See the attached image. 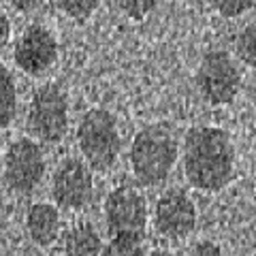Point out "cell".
I'll list each match as a JSON object with an SVG mask.
<instances>
[{
    "label": "cell",
    "mask_w": 256,
    "mask_h": 256,
    "mask_svg": "<svg viewBox=\"0 0 256 256\" xmlns=\"http://www.w3.org/2000/svg\"><path fill=\"white\" fill-rule=\"evenodd\" d=\"M182 162L186 180L201 192H220L235 173V148L228 132L216 126H194L184 137Z\"/></svg>",
    "instance_id": "6da1fadb"
},
{
    "label": "cell",
    "mask_w": 256,
    "mask_h": 256,
    "mask_svg": "<svg viewBox=\"0 0 256 256\" xmlns=\"http://www.w3.org/2000/svg\"><path fill=\"white\" fill-rule=\"evenodd\" d=\"M180 154L178 139L169 126L150 124L134 134L130 146L132 175L141 186L154 188L169 180Z\"/></svg>",
    "instance_id": "7a4b0ae2"
},
{
    "label": "cell",
    "mask_w": 256,
    "mask_h": 256,
    "mask_svg": "<svg viewBox=\"0 0 256 256\" xmlns=\"http://www.w3.org/2000/svg\"><path fill=\"white\" fill-rule=\"evenodd\" d=\"M77 143L90 169L100 173L109 171L118 162L122 150L116 118L100 107L86 111L77 128Z\"/></svg>",
    "instance_id": "3957f363"
},
{
    "label": "cell",
    "mask_w": 256,
    "mask_h": 256,
    "mask_svg": "<svg viewBox=\"0 0 256 256\" xmlns=\"http://www.w3.org/2000/svg\"><path fill=\"white\" fill-rule=\"evenodd\" d=\"M30 132L43 143H58L68 130V100L56 84H45L32 94L28 109Z\"/></svg>",
    "instance_id": "277c9868"
},
{
    "label": "cell",
    "mask_w": 256,
    "mask_h": 256,
    "mask_svg": "<svg viewBox=\"0 0 256 256\" xmlns=\"http://www.w3.org/2000/svg\"><path fill=\"white\" fill-rule=\"evenodd\" d=\"M196 88L210 105H230L242 90L239 66L226 52H207L196 70Z\"/></svg>",
    "instance_id": "5b68a950"
},
{
    "label": "cell",
    "mask_w": 256,
    "mask_h": 256,
    "mask_svg": "<svg viewBox=\"0 0 256 256\" xmlns=\"http://www.w3.org/2000/svg\"><path fill=\"white\" fill-rule=\"evenodd\" d=\"M105 224L107 230L114 235H134L143 237L148 226V203L141 192L130 186L114 188L105 198Z\"/></svg>",
    "instance_id": "8992f818"
},
{
    "label": "cell",
    "mask_w": 256,
    "mask_h": 256,
    "mask_svg": "<svg viewBox=\"0 0 256 256\" xmlns=\"http://www.w3.org/2000/svg\"><path fill=\"white\" fill-rule=\"evenodd\" d=\"M45 178V154L32 139L13 141L4 154V184L18 194H30Z\"/></svg>",
    "instance_id": "52a82bcc"
},
{
    "label": "cell",
    "mask_w": 256,
    "mask_h": 256,
    "mask_svg": "<svg viewBox=\"0 0 256 256\" xmlns=\"http://www.w3.org/2000/svg\"><path fill=\"white\" fill-rule=\"evenodd\" d=\"M94 178L88 162L79 158H64L54 171L52 178V196L62 210H84L92 201Z\"/></svg>",
    "instance_id": "ba28073f"
},
{
    "label": "cell",
    "mask_w": 256,
    "mask_h": 256,
    "mask_svg": "<svg viewBox=\"0 0 256 256\" xmlns=\"http://www.w3.org/2000/svg\"><path fill=\"white\" fill-rule=\"evenodd\" d=\"M154 228L164 239H186L196 228V205L184 190H169L156 201Z\"/></svg>",
    "instance_id": "9c48e42d"
},
{
    "label": "cell",
    "mask_w": 256,
    "mask_h": 256,
    "mask_svg": "<svg viewBox=\"0 0 256 256\" xmlns=\"http://www.w3.org/2000/svg\"><path fill=\"white\" fill-rule=\"evenodd\" d=\"M13 58L24 73L43 75L58 60V41L45 26L32 24L20 36Z\"/></svg>",
    "instance_id": "30bf717a"
},
{
    "label": "cell",
    "mask_w": 256,
    "mask_h": 256,
    "mask_svg": "<svg viewBox=\"0 0 256 256\" xmlns=\"http://www.w3.org/2000/svg\"><path fill=\"white\" fill-rule=\"evenodd\" d=\"M28 237L36 246H52L60 235V212L52 203H32L26 212Z\"/></svg>",
    "instance_id": "8fae6325"
},
{
    "label": "cell",
    "mask_w": 256,
    "mask_h": 256,
    "mask_svg": "<svg viewBox=\"0 0 256 256\" xmlns=\"http://www.w3.org/2000/svg\"><path fill=\"white\" fill-rule=\"evenodd\" d=\"M102 239L92 222H79L64 237V256H100Z\"/></svg>",
    "instance_id": "7c38bea8"
},
{
    "label": "cell",
    "mask_w": 256,
    "mask_h": 256,
    "mask_svg": "<svg viewBox=\"0 0 256 256\" xmlns=\"http://www.w3.org/2000/svg\"><path fill=\"white\" fill-rule=\"evenodd\" d=\"M18 114V88L11 70L0 64V128H6Z\"/></svg>",
    "instance_id": "4fadbf2b"
},
{
    "label": "cell",
    "mask_w": 256,
    "mask_h": 256,
    "mask_svg": "<svg viewBox=\"0 0 256 256\" xmlns=\"http://www.w3.org/2000/svg\"><path fill=\"white\" fill-rule=\"evenodd\" d=\"M141 239L134 235H114L107 246H102L100 256H148Z\"/></svg>",
    "instance_id": "5bb4252c"
},
{
    "label": "cell",
    "mask_w": 256,
    "mask_h": 256,
    "mask_svg": "<svg viewBox=\"0 0 256 256\" xmlns=\"http://www.w3.org/2000/svg\"><path fill=\"white\" fill-rule=\"evenodd\" d=\"M235 56L246 66L256 68V24H248L235 36Z\"/></svg>",
    "instance_id": "9a60e30c"
},
{
    "label": "cell",
    "mask_w": 256,
    "mask_h": 256,
    "mask_svg": "<svg viewBox=\"0 0 256 256\" xmlns=\"http://www.w3.org/2000/svg\"><path fill=\"white\" fill-rule=\"evenodd\" d=\"M60 9L75 22H84L96 11V6L100 4V0H58Z\"/></svg>",
    "instance_id": "2e32d148"
},
{
    "label": "cell",
    "mask_w": 256,
    "mask_h": 256,
    "mask_svg": "<svg viewBox=\"0 0 256 256\" xmlns=\"http://www.w3.org/2000/svg\"><path fill=\"white\" fill-rule=\"evenodd\" d=\"M158 0H118V6L126 18L130 20H143L156 9Z\"/></svg>",
    "instance_id": "e0dca14e"
},
{
    "label": "cell",
    "mask_w": 256,
    "mask_h": 256,
    "mask_svg": "<svg viewBox=\"0 0 256 256\" xmlns=\"http://www.w3.org/2000/svg\"><path fill=\"white\" fill-rule=\"evenodd\" d=\"M212 4L222 18H239L252 6V0H212Z\"/></svg>",
    "instance_id": "ac0fdd59"
},
{
    "label": "cell",
    "mask_w": 256,
    "mask_h": 256,
    "mask_svg": "<svg viewBox=\"0 0 256 256\" xmlns=\"http://www.w3.org/2000/svg\"><path fill=\"white\" fill-rule=\"evenodd\" d=\"M184 256H222V250L220 246H216L210 239H203V242L192 244Z\"/></svg>",
    "instance_id": "d6986e66"
},
{
    "label": "cell",
    "mask_w": 256,
    "mask_h": 256,
    "mask_svg": "<svg viewBox=\"0 0 256 256\" xmlns=\"http://www.w3.org/2000/svg\"><path fill=\"white\" fill-rule=\"evenodd\" d=\"M15 11H20V13H30V11H34L38 4L43 2V0H6Z\"/></svg>",
    "instance_id": "ffe728a7"
},
{
    "label": "cell",
    "mask_w": 256,
    "mask_h": 256,
    "mask_svg": "<svg viewBox=\"0 0 256 256\" xmlns=\"http://www.w3.org/2000/svg\"><path fill=\"white\" fill-rule=\"evenodd\" d=\"M9 38H11V22L2 11H0V50L9 43Z\"/></svg>",
    "instance_id": "44dd1931"
},
{
    "label": "cell",
    "mask_w": 256,
    "mask_h": 256,
    "mask_svg": "<svg viewBox=\"0 0 256 256\" xmlns=\"http://www.w3.org/2000/svg\"><path fill=\"white\" fill-rule=\"evenodd\" d=\"M148 256H173L169 250H160V248H156V250H152Z\"/></svg>",
    "instance_id": "7402d4cb"
}]
</instances>
